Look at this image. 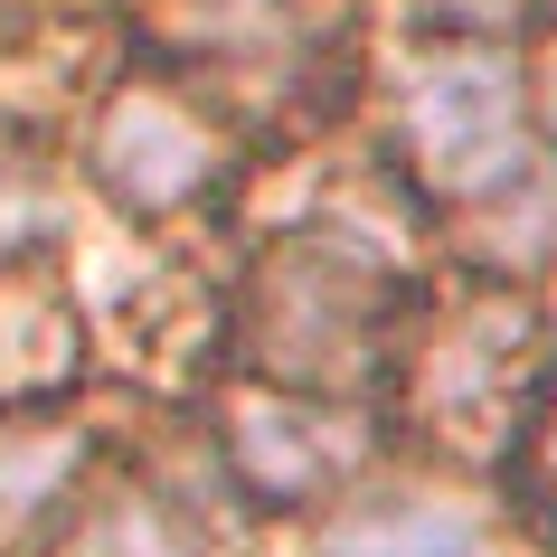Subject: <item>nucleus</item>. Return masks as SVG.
Wrapping results in <instances>:
<instances>
[{
    "label": "nucleus",
    "mask_w": 557,
    "mask_h": 557,
    "mask_svg": "<svg viewBox=\"0 0 557 557\" xmlns=\"http://www.w3.org/2000/svg\"><path fill=\"white\" fill-rule=\"evenodd\" d=\"M529 492H539V510H557V379L529 407Z\"/></svg>",
    "instance_id": "obj_9"
},
{
    "label": "nucleus",
    "mask_w": 557,
    "mask_h": 557,
    "mask_svg": "<svg viewBox=\"0 0 557 557\" xmlns=\"http://www.w3.org/2000/svg\"><path fill=\"white\" fill-rule=\"evenodd\" d=\"M227 444H236V472H246L264 500H312L322 482H341V472L359 463V435L341 416L284 407V397H236Z\"/></svg>",
    "instance_id": "obj_5"
},
{
    "label": "nucleus",
    "mask_w": 557,
    "mask_h": 557,
    "mask_svg": "<svg viewBox=\"0 0 557 557\" xmlns=\"http://www.w3.org/2000/svg\"><path fill=\"white\" fill-rule=\"evenodd\" d=\"M76 463H86V444L58 425H0V548L76 482Z\"/></svg>",
    "instance_id": "obj_7"
},
{
    "label": "nucleus",
    "mask_w": 557,
    "mask_h": 557,
    "mask_svg": "<svg viewBox=\"0 0 557 557\" xmlns=\"http://www.w3.org/2000/svg\"><path fill=\"white\" fill-rule=\"evenodd\" d=\"M548 331L520 294H472L454 322L435 331V350L416 359V407L435 435H482L500 416H520L548 397Z\"/></svg>",
    "instance_id": "obj_2"
},
{
    "label": "nucleus",
    "mask_w": 557,
    "mask_h": 557,
    "mask_svg": "<svg viewBox=\"0 0 557 557\" xmlns=\"http://www.w3.org/2000/svg\"><path fill=\"white\" fill-rule=\"evenodd\" d=\"M264 359L294 369V379H341L369 359V331H379V284L359 264L322 256V246H284L274 274H264Z\"/></svg>",
    "instance_id": "obj_3"
},
{
    "label": "nucleus",
    "mask_w": 557,
    "mask_h": 557,
    "mask_svg": "<svg viewBox=\"0 0 557 557\" xmlns=\"http://www.w3.org/2000/svg\"><path fill=\"white\" fill-rule=\"evenodd\" d=\"M322 557H482V529L454 500H369L322 529Z\"/></svg>",
    "instance_id": "obj_6"
},
{
    "label": "nucleus",
    "mask_w": 557,
    "mask_h": 557,
    "mask_svg": "<svg viewBox=\"0 0 557 557\" xmlns=\"http://www.w3.org/2000/svg\"><path fill=\"white\" fill-rule=\"evenodd\" d=\"M407 161L454 199H492L500 180H520L529 123H520V76L492 48H454V58L416 66L407 86Z\"/></svg>",
    "instance_id": "obj_1"
},
{
    "label": "nucleus",
    "mask_w": 557,
    "mask_h": 557,
    "mask_svg": "<svg viewBox=\"0 0 557 557\" xmlns=\"http://www.w3.org/2000/svg\"><path fill=\"white\" fill-rule=\"evenodd\" d=\"M218 161H227L218 133H208L189 104H171L161 86L114 95V114H104V133H95V171L114 180L133 208H171V199H189V189H208Z\"/></svg>",
    "instance_id": "obj_4"
},
{
    "label": "nucleus",
    "mask_w": 557,
    "mask_h": 557,
    "mask_svg": "<svg viewBox=\"0 0 557 557\" xmlns=\"http://www.w3.org/2000/svg\"><path fill=\"white\" fill-rule=\"evenodd\" d=\"M86 557H189V539H180L151 500H123V510H104V520H95Z\"/></svg>",
    "instance_id": "obj_8"
},
{
    "label": "nucleus",
    "mask_w": 557,
    "mask_h": 557,
    "mask_svg": "<svg viewBox=\"0 0 557 557\" xmlns=\"http://www.w3.org/2000/svg\"><path fill=\"white\" fill-rule=\"evenodd\" d=\"M539 104H548V123H557V58H548V76H539Z\"/></svg>",
    "instance_id": "obj_10"
}]
</instances>
